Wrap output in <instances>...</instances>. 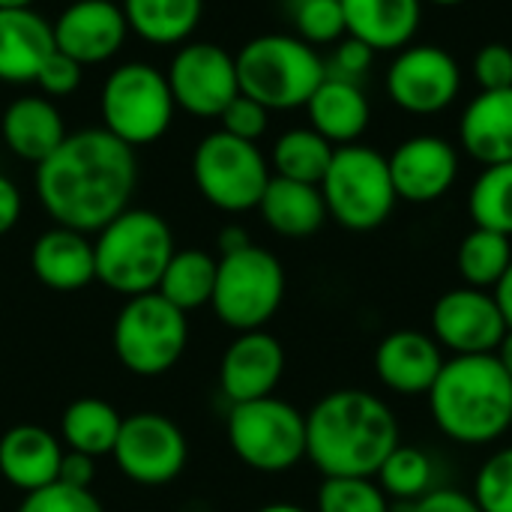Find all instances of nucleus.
Instances as JSON below:
<instances>
[{
  "instance_id": "nucleus-1",
  "label": "nucleus",
  "mask_w": 512,
  "mask_h": 512,
  "mask_svg": "<svg viewBox=\"0 0 512 512\" xmlns=\"http://www.w3.org/2000/svg\"><path fill=\"white\" fill-rule=\"evenodd\" d=\"M135 150L111 132L78 129L36 165L33 189L54 225L96 234L120 216L135 192Z\"/></svg>"
},
{
  "instance_id": "nucleus-2",
  "label": "nucleus",
  "mask_w": 512,
  "mask_h": 512,
  "mask_svg": "<svg viewBox=\"0 0 512 512\" xmlns=\"http://www.w3.org/2000/svg\"><path fill=\"white\" fill-rule=\"evenodd\" d=\"M399 444L393 408L369 390H333L306 414V459L324 477H375Z\"/></svg>"
},
{
  "instance_id": "nucleus-3",
  "label": "nucleus",
  "mask_w": 512,
  "mask_h": 512,
  "mask_svg": "<svg viewBox=\"0 0 512 512\" xmlns=\"http://www.w3.org/2000/svg\"><path fill=\"white\" fill-rule=\"evenodd\" d=\"M432 423L462 447H486L512 429V378L495 354L450 357L426 393Z\"/></svg>"
},
{
  "instance_id": "nucleus-4",
  "label": "nucleus",
  "mask_w": 512,
  "mask_h": 512,
  "mask_svg": "<svg viewBox=\"0 0 512 512\" xmlns=\"http://www.w3.org/2000/svg\"><path fill=\"white\" fill-rule=\"evenodd\" d=\"M96 279L129 297L150 294L159 288V279L177 252L171 225L144 207H126L105 228L96 231Z\"/></svg>"
},
{
  "instance_id": "nucleus-5",
  "label": "nucleus",
  "mask_w": 512,
  "mask_h": 512,
  "mask_svg": "<svg viewBox=\"0 0 512 512\" xmlns=\"http://www.w3.org/2000/svg\"><path fill=\"white\" fill-rule=\"evenodd\" d=\"M240 93L261 102L267 111L306 108L318 84L327 78V63L294 33H264L249 39L237 54Z\"/></svg>"
},
{
  "instance_id": "nucleus-6",
  "label": "nucleus",
  "mask_w": 512,
  "mask_h": 512,
  "mask_svg": "<svg viewBox=\"0 0 512 512\" xmlns=\"http://www.w3.org/2000/svg\"><path fill=\"white\" fill-rule=\"evenodd\" d=\"M99 114L102 129L135 150L156 144L171 129L177 105L162 69L129 60L108 72L99 93Z\"/></svg>"
},
{
  "instance_id": "nucleus-7",
  "label": "nucleus",
  "mask_w": 512,
  "mask_h": 512,
  "mask_svg": "<svg viewBox=\"0 0 512 512\" xmlns=\"http://www.w3.org/2000/svg\"><path fill=\"white\" fill-rule=\"evenodd\" d=\"M318 189L324 195L327 216L348 231L381 228L399 201L387 156L366 144L336 147Z\"/></svg>"
},
{
  "instance_id": "nucleus-8",
  "label": "nucleus",
  "mask_w": 512,
  "mask_h": 512,
  "mask_svg": "<svg viewBox=\"0 0 512 512\" xmlns=\"http://www.w3.org/2000/svg\"><path fill=\"white\" fill-rule=\"evenodd\" d=\"M111 345L126 372L159 378L180 363L189 345L186 312L171 306L159 291L129 297L114 318Z\"/></svg>"
},
{
  "instance_id": "nucleus-9",
  "label": "nucleus",
  "mask_w": 512,
  "mask_h": 512,
  "mask_svg": "<svg viewBox=\"0 0 512 512\" xmlns=\"http://www.w3.org/2000/svg\"><path fill=\"white\" fill-rule=\"evenodd\" d=\"M225 435L234 456L258 474H285L306 459V414L276 396L231 405Z\"/></svg>"
},
{
  "instance_id": "nucleus-10",
  "label": "nucleus",
  "mask_w": 512,
  "mask_h": 512,
  "mask_svg": "<svg viewBox=\"0 0 512 512\" xmlns=\"http://www.w3.org/2000/svg\"><path fill=\"white\" fill-rule=\"evenodd\" d=\"M282 300L285 267L273 252L252 243L240 252L219 255L210 306L225 327L237 333L264 330L267 321L279 312Z\"/></svg>"
},
{
  "instance_id": "nucleus-11",
  "label": "nucleus",
  "mask_w": 512,
  "mask_h": 512,
  "mask_svg": "<svg viewBox=\"0 0 512 512\" xmlns=\"http://www.w3.org/2000/svg\"><path fill=\"white\" fill-rule=\"evenodd\" d=\"M270 177V159L261 147L222 129L204 135L192 153V180L201 198L225 213L258 210Z\"/></svg>"
},
{
  "instance_id": "nucleus-12",
  "label": "nucleus",
  "mask_w": 512,
  "mask_h": 512,
  "mask_svg": "<svg viewBox=\"0 0 512 512\" xmlns=\"http://www.w3.org/2000/svg\"><path fill=\"white\" fill-rule=\"evenodd\" d=\"M111 456L132 483L168 486L183 474L189 444L183 429L171 417L156 411H138L123 417Z\"/></svg>"
},
{
  "instance_id": "nucleus-13",
  "label": "nucleus",
  "mask_w": 512,
  "mask_h": 512,
  "mask_svg": "<svg viewBox=\"0 0 512 512\" xmlns=\"http://www.w3.org/2000/svg\"><path fill=\"white\" fill-rule=\"evenodd\" d=\"M174 105L198 120H216L240 93L237 63L216 42H183L165 72Z\"/></svg>"
},
{
  "instance_id": "nucleus-14",
  "label": "nucleus",
  "mask_w": 512,
  "mask_h": 512,
  "mask_svg": "<svg viewBox=\"0 0 512 512\" xmlns=\"http://www.w3.org/2000/svg\"><path fill=\"white\" fill-rule=\"evenodd\" d=\"M384 87L387 96L408 114H441L462 90V66L438 45H408L396 51Z\"/></svg>"
},
{
  "instance_id": "nucleus-15",
  "label": "nucleus",
  "mask_w": 512,
  "mask_h": 512,
  "mask_svg": "<svg viewBox=\"0 0 512 512\" xmlns=\"http://www.w3.org/2000/svg\"><path fill=\"white\" fill-rule=\"evenodd\" d=\"M432 336L453 357L495 354L510 330L492 291L459 285L441 294L432 306Z\"/></svg>"
},
{
  "instance_id": "nucleus-16",
  "label": "nucleus",
  "mask_w": 512,
  "mask_h": 512,
  "mask_svg": "<svg viewBox=\"0 0 512 512\" xmlns=\"http://www.w3.org/2000/svg\"><path fill=\"white\" fill-rule=\"evenodd\" d=\"M54 48L81 66H96L120 54L129 24L114 0H72L54 21Z\"/></svg>"
},
{
  "instance_id": "nucleus-17",
  "label": "nucleus",
  "mask_w": 512,
  "mask_h": 512,
  "mask_svg": "<svg viewBox=\"0 0 512 512\" xmlns=\"http://www.w3.org/2000/svg\"><path fill=\"white\" fill-rule=\"evenodd\" d=\"M387 162L396 198L408 204H432L444 198L459 177V153L441 135H414L402 141Z\"/></svg>"
},
{
  "instance_id": "nucleus-18",
  "label": "nucleus",
  "mask_w": 512,
  "mask_h": 512,
  "mask_svg": "<svg viewBox=\"0 0 512 512\" xmlns=\"http://www.w3.org/2000/svg\"><path fill=\"white\" fill-rule=\"evenodd\" d=\"M285 375V348L267 330L237 333V339L222 354L219 387L231 405L255 402L273 396Z\"/></svg>"
},
{
  "instance_id": "nucleus-19",
  "label": "nucleus",
  "mask_w": 512,
  "mask_h": 512,
  "mask_svg": "<svg viewBox=\"0 0 512 512\" xmlns=\"http://www.w3.org/2000/svg\"><path fill=\"white\" fill-rule=\"evenodd\" d=\"M447 357L432 333L420 330H393L375 348V375L378 381L405 399L426 396L438 381Z\"/></svg>"
},
{
  "instance_id": "nucleus-20",
  "label": "nucleus",
  "mask_w": 512,
  "mask_h": 512,
  "mask_svg": "<svg viewBox=\"0 0 512 512\" xmlns=\"http://www.w3.org/2000/svg\"><path fill=\"white\" fill-rule=\"evenodd\" d=\"M63 453V441L54 432L33 423L12 426L0 438V477L21 495H30L57 480Z\"/></svg>"
},
{
  "instance_id": "nucleus-21",
  "label": "nucleus",
  "mask_w": 512,
  "mask_h": 512,
  "mask_svg": "<svg viewBox=\"0 0 512 512\" xmlns=\"http://www.w3.org/2000/svg\"><path fill=\"white\" fill-rule=\"evenodd\" d=\"M30 270L39 285L72 294L87 288L96 279V252L93 240L81 231L54 225L42 231L30 249Z\"/></svg>"
},
{
  "instance_id": "nucleus-22",
  "label": "nucleus",
  "mask_w": 512,
  "mask_h": 512,
  "mask_svg": "<svg viewBox=\"0 0 512 512\" xmlns=\"http://www.w3.org/2000/svg\"><path fill=\"white\" fill-rule=\"evenodd\" d=\"M0 135L12 156L39 165L63 144V138L69 132H66V123H63L54 99L18 96L6 105V111L0 117Z\"/></svg>"
},
{
  "instance_id": "nucleus-23",
  "label": "nucleus",
  "mask_w": 512,
  "mask_h": 512,
  "mask_svg": "<svg viewBox=\"0 0 512 512\" xmlns=\"http://www.w3.org/2000/svg\"><path fill=\"white\" fill-rule=\"evenodd\" d=\"M345 33L378 51H402L423 21V0H342Z\"/></svg>"
},
{
  "instance_id": "nucleus-24",
  "label": "nucleus",
  "mask_w": 512,
  "mask_h": 512,
  "mask_svg": "<svg viewBox=\"0 0 512 512\" xmlns=\"http://www.w3.org/2000/svg\"><path fill=\"white\" fill-rule=\"evenodd\" d=\"M459 141L480 165L512 162V87L480 90L459 120Z\"/></svg>"
},
{
  "instance_id": "nucleus-25",
  "label": "nucleus",
  "mask_w": 512,
  "mask_h": 512,
  "mask_svg": "<svg viewBox=\"0 0 512 512\" xmlns=\"http://www.w3.org/2000/svg\"><path fill=\"white\" fill-rule=\"evenodd\" d=\"M51 51V21H45L36 9H0V81H36V72Z\"/></svg>"
},
{
  "instance_id": "nucleus-26",
  "label": "nucleus",
  "mask_w": 512,
  "mask_h": 512,
  "mask_svg": "<svg viewBox=\"0 0 512 512\" xmlns=\"http://www.w3.org/2000/svg\"><path fill=\"white\" fill-rule=\"evenodd\" d=\"M309 126L324 135L333 147L357 144V138L369 129L372 105L360 84L342 78H324L312 99L306 102Z\"/></svg>"
},
{
  "instance_id": "nucleus-27",
  "label": "nucleus",
  "mask_w": 512,
  "mask_h": 512,
  "mask_svg": "<svg viewBox=\"0 0 512 512\" xmlns=\"http://www.w3.org/2000/svg\"><path fill=\"white\" fill-rule=\"evenodd\" d=\"M258 213L270 231H276L279 237H288V240L312 237L327 222V204H324V195L318 186L285 180L276 174L270 177V183L258 201Z\"/></svg>"
},
{
  "instance_id": "nucleus-28",
  "label": "nucleus",
  "mask_w": 512,
  "mask_h": 512,
  "mask_svg": "<svg viewBox=\"0 0 512 512\" xmlns=\"http://www.w3.org/2000/svg\"><path fill=\"white\" fill-rule=\"evenodd\" d=\"M129 30L147 45H183L201 24L204 0H120Z\"/></svg>"
},
{
  "instance_id": "nucleus-29",
  "label": "nucleus",
  "mask_w": 512,
  "mask_h": 512,
  "mask_svg": "<svg viewBox=\"0 0 512 512\" xmlns=\"http://www.w3.org/2000/svg\"><path fill=\"white\" fill-rule=\"evenodd\" d=\"M123 417L117 408L105 399L84 396L66 405L60 417V441L72 453H84L93 459L111 456L117 435H120Z\"/></svg>"
},
{
  "instance_id": "nucleus-30",
  "label": "nucleus",
  "mask_w": 512,
  "mask_h": 512,
  "mask_svg": "<svg viewBox=\"0 0 512 512\" xmlns=\"http://www.w3.org/2000/svg\"><path fill=\"white\" fill-rule=\"evenodd\" d=\"M216 267H219V258H213L204 249H177L156 291L180 312H195L201 306H210L213 300Z\"/></svg>"
},
{
  "instance_id": "nucleus-31",
  "label": "nucleus",
  "mask_w": 512,
  "mask_h": 512,
  "mask_svg": "<svg viewBox=\"0 0 512 512\" xmlns=\"http://www.w3.org/2000/svg\"><path fill=\"white\" fill-rule=\"evenodd\" d=\"M333 153L336 147L324 135H318L312 126H297L276 138L270 153V171H276V177L285 180L321 186L333 162Z\"/></svg>"
},
{
  "instance_id": "nucleus-32",
  "label": "nucleus",
  "mask_w": 512,
  "mask_h": 512,
  "mask_svg": "<svg viewBox=\"0 0 512 512\" xmlns=\"http://www.w3.org/2000/svg\"><path fill=\"white\" fill-rule=\"evenodd\" d=\"M512 264L510 237L489 231V228H474L462 237L456 249V270L462 276V285L492 291L501 276Z\"/></svg>"
},
{
  "instance_id": "nucleus-33",
  "label": "nucleus",
  "mask_w": 512,
  "mask_h": 512,
  "mask_svg": "<svg viewBox=\"0 0 512 512\" xmlns=\"http://www.w3.org/2000/svg\"><path fill=\"white\" fill-rule=\"evenodd\" d=\"M384 495L396 504H414L438 486L435 459L411 444H399L375 474Z\"/></svg>"
},
{
  "instance_id": "nucleus-34",
  "label": "nucleus",
  "mask_w": 512,
  "mask_h": 512,
  "mask_svg": "<svg viewBox=\"0 0 512 512\" xmlns=\"http://www.w3.org/2000/svg\"><path fill=\"white\" fill-rule=\"evenodd\" d=\"M468 213L474 228H489L512 237V162L486 165L471 186Z\"/></svg>"
},
{
  "instance_id": "nucleus-35",
  "label": "nucleus",
  "mask_w": 512,
  "mask_h": 512,
  "mask_svg": "<svg viewBox=\"0 0 512 512\" xmlns=\"http://www.w3.org/2000/svg\"><path fill=\"white\" fill-rule=\"evenodd\" d=\"M393 501L375 477H324L315 512H390Z\"/></svg>"
},
{
  "instance_id": "nucleus-36",
  "label": "nucleus",
  "mask_w": 512,
  "mask_h": 512,
  "mask_svg": "<svg viewBox=\"0 0 512 512\" xmlns=\"http://www.w3.org/2000/svg\"><path fill=\"white\" fill-rule=\"evenodd\" d=\"M294 36L318 45H336L345 36V9L342 0H285Z\"/></svg>"
},
{
  "instance_id": "nucleus-37",
  "label": "nucleus",
  "mask_w": 512,
  "mask_h": 512,
  "mask_svg": "<svg viewBox=\"0 0 512 512\" xmlns=\"http://www.w3.org/2000/svg\"><path fill=\"white\" fill-rule=\"evenodd\" d=\"M471 495L483 512H512V444L480 465Z\"/></svg>"
},
{
  "instance_id": "nucleus-38",
  "label": "nucleus",
  "mask_w": 512,
  "mask_h": 512,
  "mask_svg": "<svg viewBox=\"0 0 512 512\" xmlns=\"http://www.w3.org/2000/svg\"><path fill=\"white\" fill-rule=\"evenodd\" d=\"M15 512H105V507L93 489H75L54 480L51 486L24 495Z\"/></svg>"
},
{
  "instance_id": "nucleus-39",
  "label": "nucleus",
  "mask_w": 512,
  "mask_h": 512,
  "mask_svg": "<svg viewBox=\"0 0 512 512\" xmlns=\"http://www.w3.org/2000/svg\"><path fill=\"white\" fill-rule=\"evenodd\" d=\"M219 123H222V132L258 144V138H261V135L267 132V126H270V111H267L261 102H255L252 96L237 93V96L228 102V108L219 114Z\"/></svg>"
},
{
  "instance_id": "nucleus-40",
  "label": "nucleus",
  "mask_w": 512,
  "mask_h": 512,
  "mask_svg": "<svg viewBox=\"0 0 512 512\" xmlns=\"http://www.w3.org/2000/svg\"><path fill=\"white\" fill-rule=\"evenodd\" d=\"M81 78H84V66L75 63L72 57H66L63 51H51L45 57V63L39 66L36 72V87L42 90V96L48 99H63V96H72L78 87H81Z\"/></svg>"
},
{
  "instance_id": "nucleus-41",
  "label": "nucleus",
  "mask_w": 512,
  "mask_h": 512,
  "mask_svg": "<svg viewBox=\"0 0 512 512\" xmlns=\"http://www.w3.org/2000/svg\"><path fill=\"white\" fill-rule=\"evenodd\" d=\"M372 60H375V51L366 42H360V39L345 33L333 45V54L324 63H327V75L330 78H342V81L360 84L366 78V72L372 69Z\"/></svg>"
},
{
  "instance_id": "nucleus-42",
  "label": "nucleus",
  "mask_w": 512,
  "mask_h": 512,
  "mask_svg": "<svg viewBox=\"0 0 512 512\" xmlns=\"http://www.w3.org/2000/svg\"><path fill=\"white\" fill-rule=\"evenodd\" d=\"M474 78L480 90H510L512 87V48L504 42H489L474 57Z\"/></svg>"
},
{
  "instance_id": "nucleus-43",
  "label": "nucleus",
  "mask_w": 512,
  "mask_h": 512,
  "mask_svg": "<svg viewBox=\"0 0 512 512\" xmlns=\"http://www.w3.org/2000/svg\"><path fill=\"white\" fill-rule=\"evenodd\" d=\"M402 507L408 512H483L471 492H462L456 486H435L420 501L402 504Z\"/></svg>"
},
{
  "instance_id": "nucleus-44",
  "label": "nucleus",
  "mask_w": 512,
  "mask_h": 512,
  "mask_svg": "<svg viewBox=\"0 0 512 512\" xmlns=\"http://www.w3.org/2000/svg\"><path fill=\"white\" fill-rule=\"evenodd\" d=\"M57 480L66 483V486H75V489H93V483H96V459L66 450Z\"/></svg>"
},
{
  "instance_id": "nucleus-45",
  "label": "nucleus",
  "mask_w": 512,
  "mask_h": 512,
  "mask_svg": "<svg viewBox=\"0 0 512 512\" xmlns=\"http://www.w3.org/2000/svg\"><path fill=\"white\" fill-rule=\"evenodd\" d=\"M21 189L15 186V180H9L6 174H0V237L9 234L18 219H21Z\"/></svg>"
},
{
  "instance_id": "nucleus-46",
  "label": "nucleus",
  "mask_w": 512,
  "mask_h": 512,
  "mask_svg": "<svg viewBox=\"0 0 512 512\" xmlns=\"http://www.w3.org/2000/svg\"><path fill=\"white\" fill-rule=\"evenodd\" d=\"M216 243H219V255H231V252H240V249L252 246L249 231H246V228H240V225H228V228H222Z\"/></svg>"
},
{
  "instance_id": "nucleus-47",
  "label": "nucleus",
  "mask_w": 512,
  "mask_h": 512,
  "mask_svg": "<svg viewBox=\"0 0 512 512\" xmlns=\"http://www.w3.org/2000/svg\"><path fill=\"white\" fill-rule=\"evenodd\" d=\"M492 294H495V300H498V306H501V312H504L507 327H512V264L507 267V273L501 276V282L492 288Z\"/></svg>"
},
{
  "instance_id": "nucleus-48",
  "label": "nucleus",
  "mask_w": 512,
  "mask_h": 512,
  "mask_svg": "<svg viewBox=\"0 0 512 512\" xmlns=\"http://www.w3.org/2000/svg\"><path fill=\"white\" fill-rule=\"evenodd\" d=\"M495 357H498V363L507 369V375L512 378V327L504 333V339H501V345H498Z\"/></svg>"
},
{
  "instance_id": "nucleus-49",
  "label": "nucleus",
  "mask_w": 512,
  "mask_h": 512,
  "mask_svg": "<svg viewBox=\"0 0 512 512\" xmlns=\"http://www.w3.org/2000/svg\"><path fill=\"white\" fill-rule=\"evenodd\" d=\"M255 512H315V510H306V507H300V504H288V501H276V504H264V507H258Z\"/></svg>"
},
{
  "instance_id": "nucleus-50",
  "label": "nucleus",
  "mask_w": 512,
  "mask_h": 512,
  "mask_svg": "<svg viewBox=\"0 0 512 512\" xmlns=\"http://www.w3.org/2000/svg\"><path fill=\"white\" fill-rule=\"evenodd\" d=\"M36 0H0V9H33Z\"/></svg>"
},
{
  "instance_id": "nucleus-51",
  "label": "nucleus",
  "mask_w": 512,
  "mask_h": 512,
  "mask_svg": "<svg viewBox=\"0 0 512 512\" xmlns=\"http://www.w3.org/2000/svg\"><path fill=\"white\" fill-rule=\"evenodd\" d=\"M429 3H435V6H459L465 0H429Z\"/></svg>"
}]
</instances>
